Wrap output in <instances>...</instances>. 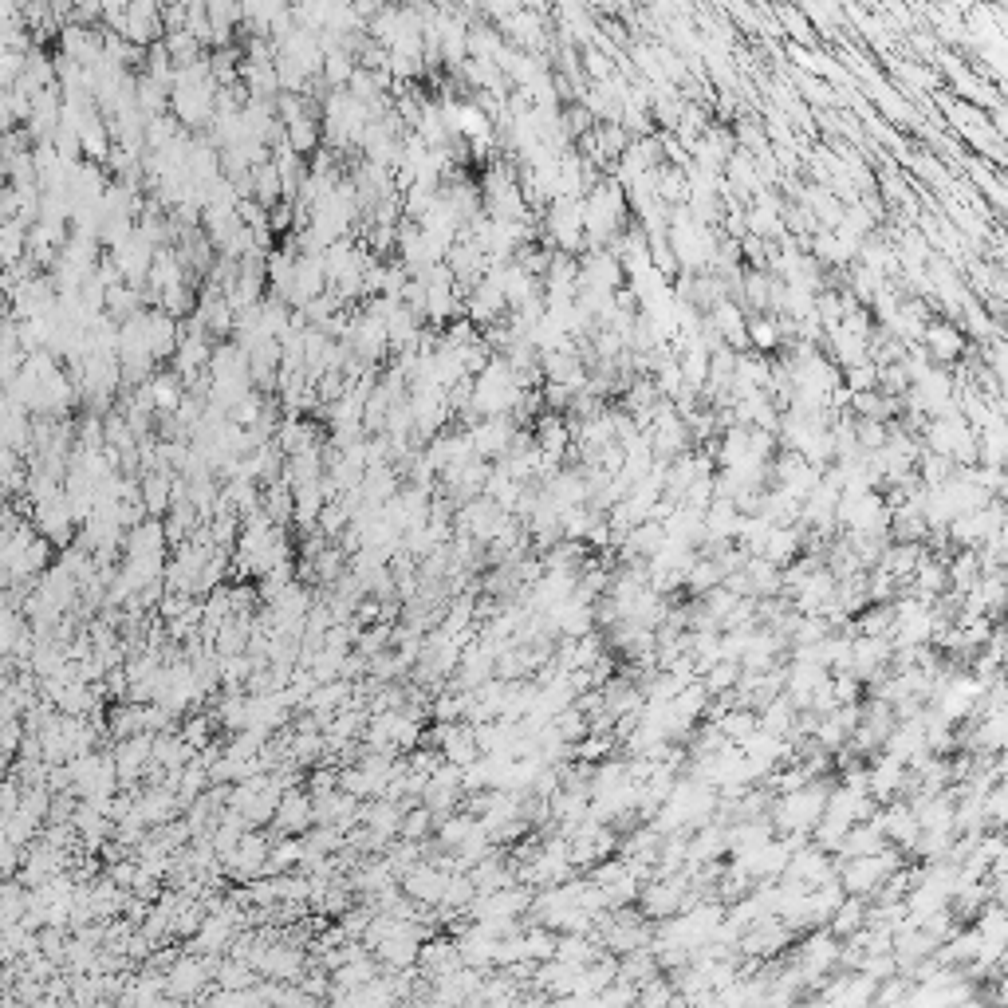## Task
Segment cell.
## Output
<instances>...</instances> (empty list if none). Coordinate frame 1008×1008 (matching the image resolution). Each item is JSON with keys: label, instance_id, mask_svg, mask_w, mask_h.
Instances as JSON below:
<instances>
[{"label": "cell", "instance_id": "obj_1", "mask_svg": "<svg viewBox=\"0 0 1008 1008\" xmlns=\"http://www.w3.org/2000/svg\"><path fill=\"white\" fill-rule=\"evenodd\" d=\"M544 225H548V245H556L560 252H579L587 249V221H583V197H556L544 209Z\"/></svg>", "mask_w": 1008, "mask_h": 1008}, {"label": "cell", "instance_id": "obj_2", "mask_svg": "<svg viewBox=\"0 0 1008 1008\" xmlns=\"http://www.w3.org/2000/svg\"><path fill=\"white\" fill-rule=\"evenodd\" d=\"M272 839L276 835H264L260 827H249L245 839L237 843L233 855H225V875L241 886H249L252 879L268 875V855H272Z\"/></svg>", "mask_w": 1008, "mask_h": 1008}, {"label": "cell", "instance_id": "obj_3", "mask_svg": "<svg viewBox=\"0 0 1008 1008\" xmlns=\"http://www.w3.org/2000/svg\"><path fill=\"white\" fill-rule=\"evenodd\" d=\"M315 827V796L308 784H292L284 788L280 796V808H276V819H272V831L276 835H308Z\"/></svg>", "mask_w": 1008, "mask_h": 1008}, {"label": "cell", "instance_id": "obj_4", "mask_svg": "<svg viewBox=\"0 0 1008 1008\" xmlns=\"http://www.w3.org/2000/svg\"><path fill=\"white\" fill-rule=\"evenodd\" d=\"M449 875H453V871H445L438 859H422V863H414V867L402 875V890H406L414 902H422V906H441V902H445V890H449Z\"/></svg>", "mask_w": 1008, "mask_h": 1008}, {"label": "cell", "instance_id": "obj_5", "mask_svg": "<svg viewBox=\"0 0 1008 1008\" xmlns=\"http://www.w3.org/2000/svg\"><path fill=\"white\" fill-rule=\"evenodd\" d=\"M516 418L512 414H497V418H481L469 434H473V445H477V453L485 457V461H501L504 453L512 449V441H516Z\"/></svg>", "mask_w": 1008, "mask_h": 1008}, {"label": "cell", "instance_id": "obj_6", "mask_svg": "<svg viewBox=\"0 0 1008 1008\" xmlns=\"http://www.w3.org/2000/svg\"><path fill=\"white\" fill-rule=\"evenodd\" d=\"M461 965H465V957H461L457 938H426L418 949V973L426 981H441V977L457 973Z\"/></svg>", "mask_w": 1008, "mask_h": 1008}, {"label": "cell", "instance_id": "obj_7", "mask_svg": "<svg viewBox=\"0 0 1008 1008\" xmlns=\"http://www.w3.org/2000/svg\"><path fill=\"white\" fill-rule=\"evenodd\" d=\"M504 40L512 44V48H524V52H548V32H544V20L532 12V8H520V12H512L508 20L501 24Z\"/></svg>", "mask_w": 1008, "mask_h": 1008}, {"label": "cell", "instance_id": "obj_8", "mask_svg": "<svg viewBox=\"0 0 1008 1008\" xmlns=\"http://www.w3.org/2000/svg\"><path fill=\"white\" fill-rule=\"evenodd\" d=\"M469 20L461 16V12H445L441 8V16H438V32H441V63L445 67H461V63L469 60Z\"/></svg>", "mask_w": 1008, "mask_h": 1008}, {"label": "cell", "instance_id": "obj_9", "mask_svg": "<svg viewBox=\"0 0 1008 1008\" xmlns=\"http://www.w3.org/2000/svg\"><path fill=\"white\" fill-rule=\"evenodd\" d=\"M418 949H422V942L410 938V934H394V938H382L378 945H371V953L382 961V969H414Z\"/></svg>", "mask_w": 1008, "mask_h": 1008}, {"label": "cell", "instance_id": "obj_10", "mask_svg": "<svg viewBox=\"0 0 1008 1008\" xmlns=\"http://www.w3.org/2000/svg\"><path fill=\"white\" fill-rule=\"evenodd\" d=\"M481 831V819L473 816V812H449V816L438 819V827H434V839H438L441 851H457L465 839H473Z\"/></svg>", "mask_w": 1008, "mask_h": 1008}, {"label": "cell", "instance_id": "obj_11", "mask_svg": "<svg viewBox=\"0 0 1008 1008\" xmlns=\"http://www.w3.org/2000/svg\"><path fill=\"white\" fill-rule=\"evenodd\" d=\"M260 508L268 512V520L272 524H296V489L280 477V481H272V485H264V493H260Z\"/></svg>", "mask_w": 1008, "mask_h": 1008}, {"label": "cell", "instance_id": "obj_12", "mask_svg": "<svg viewBox=\"0 0 1008 1008\" xmlns=\"http://www.w3.org/2000/svg\"><path fill=\"white\" fill-rule=\"evenodd\" d=\"M276 445L292 457V453L312 449V445H323V441H319V430H315L304 414H288V418L280 422V430H276Z\"/></svg>", "mask_w": 1008, "mask_h": 1008}, {"label": "cell", "instance_id": "obj_13", "mask_svg": "<svg viewBox=\"0 0 1008 1008\" xmlns=\"http://www.w3.org/2000/svg\"><path fill=\"white\" fill-rule=\"evenodd\" d=\"M922 343H926V351L934 355V359H957L961 355V347H965V339L957 335V327L953 323H945V319H934L926 331H922Z\"/></svg>", "mask_w": 1008, "mask_h": 1008}, {"label": "cell", "instance_id": "obj_14", "mask_svg": "<svg viewBox=\"0 0 1008 1008\" xmlns=\"http://www.w3.org/2000/svg\"><path fill=\"white\" fill-rule=\"evenodd\" d=\"M288 146H292L296 154H304V158H312L315 150L323 146V119H319V111L296 119V123H288Z\"/></svg>", "mask_w": 1008, "mask_h": 1008}, {"label": "cell", "instance_id": "obj_15", "mask_svg": "<svg viewBox=\"0 0 1008 1008\" xmlns=\"http://www.w3.org/2000/svg\"><path fill=\"white\" fill-rule=\"evenodd\" d=\"M252 197L260 205H268V209L280 205V201H288V189H284V178H280L276 162H264V166L252 170Z\"/></svg>", "mask_w": 1008, "mask_h": 1008}, {"label": "cell", "instance_id": "obj_16", "mask_svg": "<svg viewBox=\"0 0 1008 1008\" xmlns=\"http://www.w3.org/2000/svg\"><path fill=\"white\" fill-rule=\"evenodd\" d=\"M359 71V60L351 56V52H327L323 56V71H319V83L327 87V91H343V87H351V75Z\"/></svg>", "mask_w": 1008, "mask_h": 1008}, {"label": "cell", "instance_id": "obj_17", "mask_svg": "<svg viewBox=\"0 0 1008 1008\" xmlns=\"http://www.w3.org/2000/svg\"><path fill=\"white\" fill-rule=\"evenodd\" d=\"M504 48H508V40L493 24H473L469 28V56L473 60H501Z\"/></svg>", "mask_w": 1008, "mask_h": 1008}, {"label": "cell", "instance_id": "obj_18", "mask_svg": "<svg viewBox=\"0 0 1008 1008\" xmlns=\"http://www.w3.org/2000/svg\"><path fill=\"white\" fill-rule=\"evenodd\" d=\"M162 44L170 48V56H174V63L178 67H186V63H193V60H201L205 56V44L189 32V28H174V32H166L162 36Z\"/></svg>", "mask_w": 1008, "mask_h": 1008}, {"label": "cell", "instance_id": "obj_19", "mask_svg": "<svg viewBox=\"0 0 1008 1008\" xmlns=\"http://www.w3.org/2000/svg\"><path fill=\"white\" fill-rule=\"evenodd\" d=\"M138 107H142L146 115H166V111H170V87L138 71Z\"/></svg>", "mask_w": 1008, "mask_h": 1008}, {"label": "cell", "instance_id": "obj_20", "mask_svg": "<svg viewBox=\"0 0 1008 1008\" xmlns=\"http://www.w3.org/2000/svg\"><path fill=\"white\" fill-rule=\"evenodd\" d=\"M434 827H438V812H434V808H426V804L418 800L414 808H406V819H402V839H418V843H426V839L434 835Z\"/></svg>", "mask_w": 1008, "mask_h": 1008}, {"label": "cell", "instance_id": "obj_21", "mask_svg": "<svg viewBox=\"0 0 1008 1008\" xmlns=\"http://www.w3.org/2000/svg\"><path fill=\"white\" fill-rule=\"evenodd\" d=\"M780 20H784V28H792V36H796V44H804V48H812L816 44V36H812V24L796 12V8H788V4H780Z\"/></svg>", "mask_w": 1008, "mask_h": 1008}, {"label": "cell", "instance_id": "obj_22", "mask_svg": "<svg viewBox=\"0 0 1008 1008\" xmlns=\"http://www.w3.org/2000/svg\"><path fill=\"white\" fill-rule=\"evenodd\" d=\"M75 8H87V4H99V0H71Z\"/></svg>", "mask_w": 1008, "mask_h": 1008}]
</instances>
